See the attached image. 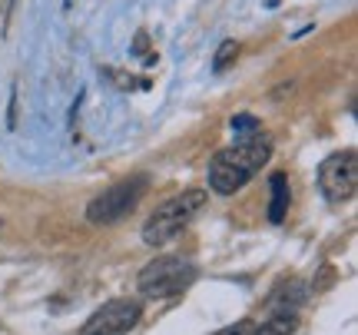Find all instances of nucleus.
<instances>
[{
    "instance_id": "obj_5",
    "label": "nucleus",
    "mask_w": 358,
    "mask_h": 335,
    "mask_svg": "<svg viewBox=\"0 0 358 335\" xmlns=\"http://www.w3.org/2000/svg\"><path fill=\"white\" fill-rule=\"evenodd\" d=\"M319 186L332 203H348L358 190V156L355 150L332 153L319 166Z\"/></svg>"
},
{
    "instance_id": "obj_12",
    "label": "nucleus",
    "mask_w": 358,
    "mask_h": 335,
    "mask_svg": "<svg viewBox=\"0 0 358 335\" xmlns=\"http://www.w3.org/2000/svg\"><path fill=\"white\" fill-rule=\"evenodd\" d=\"M319 276H322V279L315 283V289H329V285L335 283V269H332V266H325V269H322Z\"/></svg>"
},
{
    "instance_id": "obj_2",
    "label": "nucleus",
    "mask_w": 358,
    "mask_h": 335,
    "mask_svg": "<svg viewBox=\"0 0 358 335\" xmlns=\"http://www.w3.org/2000/svg\"><path fill=\"white\" fill-rule=\"evenodd\" d=\"M203 206H206L203 190H186V193H179V196H169L166 203H159L153 209V216L143 222V243L146 245L173 243Z\"/></svg>"
},
{
    "instance_id": "obj_6",
    "label": "nucleus",
    "mask_w": 358,
    "mask_h": 335,
    "mask_svg": "<svg viewBox=\"0 0 358 335\" xmlns=\"http://www.w3.org/2000/svg\"><path fill=\"white\" fill-rule=\"evenodd\" d=\"M143 306L133 299H113L103 309H96L87 322L80 325V335H127L133 325L140 322Z\"/></svg>"
},
{
    "instance_id": "obj_13",
    "label": "nucleus",
    "mask_w": 358,
    "mask_h": 335,
    "mask_svg": "<svg viewBox=\"0 0 358 335\" xmlns=\"http://www.w3.org/2000/svg\"><path fill=\"white\" fill-rule=\"evenodd\" d=\"M146 47H150V37H146V30H140V34H136V43H133V53H143Z\"/></svg>"
},
{
    "instance_id": "obj_4",
    "label": "nucleus",
    "mask_w": 358,
    "mask_h": 335,
    "mask_svg": "<svg viewBox=\"0 0 358 335\" xmlns=\"http://www.w3.org/2000/svg\"><path fill=\"white\" fill-rule=\"evenodd\" d=\"M146 186H150L146 176H133V180H123V183H116V186H110L106 193H100L87 206V220L93 226H113V222H120L127 213H133V209L140 206Z\"/></svg>"
},
{
    "instance_id": "obj_8",
    "label": "nucleus",
    "mask_w": 358,
    "mask_h": 335,
    "mask_svg": "<svg viewBox=\"0 0 358 335\" xmlns=\"http://www.w3.org/2000/svg\"><path fill=\"white\" fill-rule=\"evenodd\" d=\"M292 332H295L292 315H275V319H268V322L252 329V335H292Z\"/></svg>"
},
{
    "instance_id": "obj_9",
    "label": "nucleus",
    "mask_w": 358,
    "mask_h": 335,
    "mask_svg": "<svg viewBox=\"0 0 358 335\" xmlns=\"http://www.w3.org/2000/svg\"><path fill=\"white\" fill-rule=\"evenodd\" d=\"M236 53H239V43H236V40H222V43H219L216 57H213V66H216V73H222V70H226V66L236 60Z\"/></svg>"
},
{
    "instance_id": "obj_10",
    "label": "nucleus",
    "mask_w": 358,
    "mask_h": 335,
    "mask_svg": "<svg viewBox=\"0 0 358 335\" xmlns=\"http://www.w3.org/2000/svg\"><path fill=\"white\" fill-rule=\"evenodd\" d=\"M252 329H256L252 319H239V322L226 325V329H219V332H213V335H252Z\"/></svg>"
},
{
    "instance_id": "obj_11",
    "label": "nucleus",
    "mask_w": 358,
    "mask_h": 335,
    "mask_svg": "<svg viewBox=\"0 0 358 335\" xmlns=\"http://www.w3.org/2000/svg\"><path fill=\"white\" fill-rule=\"evenodd\" d=\"M232 129L236 133H252V129H259V120L249 113H239V116H232Z\"/></svg>"
},
{
    "instance_id": "obj_7",
    "label": "nucleus",
    "mask_w": 358,
    "mask_h": 335,
    "mask_svg": "<svg viewBox=\"0 0 358 335\" xmlns=\"http://www.w3.org/2000/svg\"><path fill=\"white\" fill-rule=\"evenodd\" d=\"M268 186H272L268 222H282V220H285V209H289V183H285V176H282V173H275V176L268 180Z\"/></svg>"
},
{
    "instance_id": "obj_3",
    "label": "nucleus",
    "mask_w": 358,
    "mask_h": 335,
    "mask_svg": "<svg viewBox=\"0 0 358 335\" xmlns=\"http://www.w3.org/2000/svg\"><path fill=\"white\" fill-rule=\"evenodd\" d=\"M196 283V266L179 256H159L140 272V296L146 299H169Z\"/></svg>"
},
{
    "instance_id": "obj_14",
    "label": "nucleus",
    "mask_w": 358,
    "mask_h": 335,
    "mask_svg": "<svg viewBox=\"0 0 358 335\" xmlns=\"http://www.w3.org/2000/svg\"><path fill=\"white\" fill-rule=\"evenodd\" d=\"M17 127V97H10V129Z\"/></svg>"
},
{
    "instance_id": "obj_1",
    "label": "nucleus",
    "mask_w": 358,
    "mask_h": 335,
    "mask_svg": "<svg viewBox=\"0 0 358 335\" xmlns=\"http://www.w3.org/2000/svg\"><path fill=\"white\" fill-rule=\"evenodd\" d=\"M272 156L268 136H245L229 150H219L209 159V190L219 196H232L256 176Z\"/></svg>"
}]
</instances>
